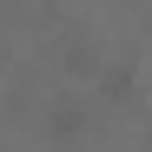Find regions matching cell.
Returning <instances> with one entry per match:
<instances>
[{
    "label": "cell",
    "instance_id": "cell-1",
    "mask_svg": "<svg viewBox=\"0 0 152 152\" xmlns=\"http://www.w3.org/2000/svg\"><path fill=\"white\" fill-rule=\"evenodd\" d=\"M99 99H106V106H132L139 99V66L132 60H106L99 66Z\"/></svg>",
    "mask_w": 152,
    "mask_h": 152
},
{
    "label": "cell",
    "instance_id": "cell-2",
    "mask_svg": "<svg viewBox=\"0 0 152 152\" xmlns=\"http://www.w3.org/2000/svg\"><path fill=\"white\" fill-rule=\"evenodd\" d=\"M86 139V106H73V99H60L53 113H46V145L66 152V145H80Z\"/></svg>",
    "mask_w": 152,
    "mask_h": 152
},
{
    "label": "cell",
    "instance_id": "cell-4",
    "mask_svg": "<svg viewBox=\"0 0 152 152\" xmlns=\"http://www.w3.org/2000/svg\"><path fill=\"white\" fill-rule=\"evenodd\" d=\"M145 139H152V132H145Z\"/></svg>",
    "mask_w": 152,
    "mask_h": 152
},
{
    "label": "cell",
    "instance_id": "cell-3",
    "mask_svg": "<svg viewBox=\"0 0 152 152\" xmlns=\"http://www.w3.org/2000/svg\"><path fill=\"white\" fill-rule=\"evenodd\" d=\"M60 60H66V73H73V80H99V66H106L93 40H66V46H60Z\"/></svg>",
    "mask_w": 152,
    "mask_h": 152
}]
</instances>
